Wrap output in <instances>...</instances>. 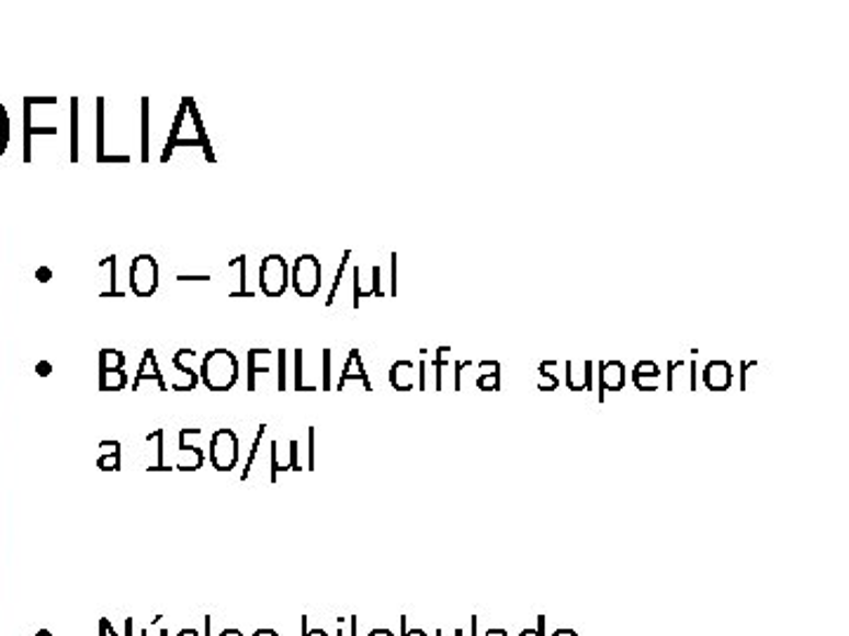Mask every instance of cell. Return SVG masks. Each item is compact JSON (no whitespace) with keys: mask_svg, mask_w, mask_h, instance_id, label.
<instances>
[{"mask_svg":"<svg viewBox=\"0 0 849 636\" xmlns=\"http://www.w3.org/2000/svg\"><path fill=\"white\" fill-rule=\"evenodd\" d=\"M350 258H352V252L348 250V252H344L342 254V260H340V266H338V274H336V281H333V288H330V297L326 299V305L330 307V305H333V297H336V293H338V285H340V281H342V274H344V266H348L350 264Z\"/></svg>","mask_w":849,"mask_h":636,"instance_id":"19","label":"cell"},{"mask_svg":"<svg viewBox=\"0 0 849 636\" xmlns=\"http://www.w3.org/2000/svg\"><path fill=\"white\" fill-rule=\"evenodd\" d=\"M258 377H264L262 385L267 387L270 382L267 377H274L276 389H286V352H270V349H250L248 352V389L253 391V385Z\"/></svg>","mask_w":849,"mask_h":636,"instance_id":"3","label":"cell"},{"mask_svg":"<svg viewBox=\"0 0 849 636\" xmlns=\"http://www.w3.org/2000/svg\"><path fill=\"white\" fill-rule=\"evenodd\" d=\"M486 636H508V632L506 629H489V634Z\"/></svg>","mask_w":849,"mask_h":636,"instance_id":"30","label":"cell"},{"mask_svg":"<svg viewBox=\"0 0 849 636\" xmlns=\"http://www.w3.org/2000/svg\"><path fill=\"white\" fill-rule=\"evenodd\" d=\"M369 636H395V632H392V629H385V627H381V629H373Z\"/></svg>","mask_w":849,"mask_h":636,"instance_id":"27","label":"cell"},{"mask_svg":"<svg viewBox=\"0 0 849 636\" xmlns=\"http://www.w3.org/2000/svg\"><path fill=\"white\" fill-rule=\"evenodd\" d=\"M453 359H451V349L449 347H442V349H437V356H434V368H437V389H442V371H444V365L446 363H451Z\"/></svg>","mask_w":849,"mask_h":636,"instance_id":"16","label":"cell"},{"mask_svg":"<svg viewBox=\"0 0 849 636\" xmlns=\"http://www.w3.org/2000/svg\"><path fill=\"white\" fill-rule=\"evenodd\" d=\"M100 385L104 391H121L128 385V375L125 371H100Z\"/></svg>","mask_w":849,"mask_h":636,"instance_id":"15","label":"cell"},{"mask_svg":"<svg viewBox=\"0 0 849 636\" xmlns=\"http://www.w3.org/2000/svg\"><path fill=\"white\" fill-rule=\"evenodd\" d=\"M732 365L727 361H711L703 368V382L711 391H727L732 387Z\"/></svg>","mask_w":849,"mask_h":636,"instance_id":"8","label":"cell"},{"mask_svg":"<svg viewBox=\"0 0 849 636\" xmlns=\"http://www.w3.org/2000/svg\"><path fill=\"white\" fill-rule=\"evenodd\" d=\"M196 145H201L203 149H206V154H211L208 137H206V133H203V123H201L194 100H182L178 116H176V121H172V130L168 137L163 161H168V156L172 149L196 147Z\"/></svg>","mask_w":849,"mask_h":636,"instance_id":"1","label":"cell"},{"mask_svg":"<svg viewBox=\"0 0 849 636\" xmlns=\"http://www.w3.org/2000/svg\"><path fill=\"white\" fill-rule=\"evenodd\" d=\"M223 636H244L239 629H229V632H223Z\"/></svg>","mask_w":849,"mask_h":636,"instance_id":"31","label":"cell"},{"mask_svg":"<svg viewBox=\"0 0 849 636\" xmlns=\"http://www.w3.org/2000/svg\"><path fill=\"white\" fill-rule=\"evenodd\" d=\"M566 387L571 391H590L592 389V363H566Z\"/></svg>","mask_w":849,"mask_h":636,"instance_id":"10","label":"cell"},{"mask_svg":"<svg viewBox=\"0 0 849 636\" xmlns=\"http://www.w3.org/2000/svg\"><path fill=\"white\" fill-rule=\"evenodd\" d=\"M755 368H758V361H744V363H742V389H744V391L748 389V377H750V373H752Z\"/></svg>","mask_w":849,"mask_h":636,"instance_id":"22","label":"cell"},{"mask_svg":"<svg viewBox=\"0 0 849 636\" xmlns=\"http://www.w3.org/2000/svg\"><path fill=\"white\" fill-rule=\"evenodd\" d=\"M291 283L288 262L281 254H267L260 264V291L267 297H279L286 293Z\"/></svg>","mask_w":849,"mask_h":636,"instance_id":"4","label":"cell"},{"mask_svg":"<svg viewBox=\"0 0 849 636\" xmlns=\"http://www.w3.org/2000/svg\"><path fill=\"white\" fill-rule=\"evenodd\" d=\"M389 385L397 391H411L416 387V363L414 361H397L389 368Z\"/></svg>","mask_w":849,"mask_h":636,"instance_id":"11","label":"cell"},{"mask_svg":"<svg viewBox=\"0 0 849 636\" xmlns=\"http://www.w3.org/2000/svg\"><path fill=\"white\" fill-rule=\"evenodd\" d=\"M625 387V365L621 361L600 363V401H604V391H621Z\"/></svg>","mask_w":849,"mask_h":636,"instance_id":"9","label":"cell"},{"mask_svg":"<svg viewBox=\"0 0 849 636\" xmlns=\"http://www.w3.org/2000/svg\"><path fill=\"white\" fill-rule=\"evenodd\" d=\"M519 636H545V615H539V627L536 629H524Z\"/></svg>","mask_w":849,"mask_h":636,"instance_id":"23","label":"cell"},{"mask_svg":"<svg viewBox=\"0 0 849 636\" xmlns=\"http://www.w3.org/2000/svg\"><path fill=\"white\" fill-rule=\"evenodd\" d=\"M303 636H326L324 629H307V620H303Z\"/></svg>","mask_w":849,"mask_h":636,"instance_id":"26","label":"cell"},{"mask_svg":"<svg viewBox=\"0 0 849 636\" xmlns=\"http://www.w3.org/2000/svg\"><path fill=\"white\" fill-rule=\"evenodd\" d=\"M131 291L137 297H151L159 291V262L154 254H137L131 264Z\"/></svg>","mask_w":849,"mask_h":636,"instance_id":"7","label":"cell"},{"mask_svg":"<svg viewBox=\"0 0 849 636\" xmlns=\"http://www.w3.org/2000/svg\"><path fill=\"white\" fill-rule=\"evenodd\" d=\"M211 465L217 472H231L239 463V436L231 429H217L208 445Z\"/></svg>","mask_w":849,"mask_h":636,"instance_id":"5","label":"cell"},{"mask_svg":"<svg viewBox=\"0 0 849 636\" xmlns=\"http://www.w3.org/2000/svg\"><path fill=\"white\" fill-rule=\"evenodd\" d=\"M479 375H500V363L498 361H482L477 365Z\"/></svg>","mask_w":849,"mask_h":636,"instance_id":"21","label":"cell"},{"mask_svg":"<svg viewBox=\"0 0 849 636\" xmlns=\"http://www.w3.org/2000/svg\"><path fill=\"white\" fill-rule=\"evenodd\" d=\"M145 379H154L156 385H159L161 391L168 389V387H166V379H163V375H161V371H159V363H156L154 349H147V352H145V359H142V365H139V371H137L135 382H133V389H139V385H142V382H145Z\"/></svg>","mask_w":849,"mask_h":636,"instance_id":"13","label":"cell"},{"mask_svg":"<svg viewBox=\"0 0 849 636\" xmlns=\"http://www.w3.org/2000/svg\"><path fill=\"white\" fill-rule=\"evenodd\" d=\"M553 636H578L574 629H557Z\"/></svg>","mask_w":849,"mask_h":636,"instance_id":"29","label":"cell"},{"mask_svg":"<svg viewBox=\"0 0 849 636\" xmlns=\"http://www.w3.org/2000/svg\"><path fill=\"white\" fill-rule=\"evenodd\" d=\"M350 379H359L361 387H364L366 391H371V382L366 377L364 361H361L359 349H352V352H350V359H348V363H344V371H342L340 382H338V389H344V385H348Z\"/></svg>","mask_w":849,"mask_h":636,"instance_id":"12","label":"cell"},{"mask_svg":"<svg viewBox=\"0 0 849 636\" xmlns=\"http://www.w3.org/2000/svg\"><path fill=\"white\" fill-rule=\"evenodd\" d=\"M539 375H541V385H539L541 391H555L559 387L557 375L555 373H547V363L545 361L539 365Z\"/></svg>","mask_w":849,"mask_h":636,"instance_id":"17","label":"cell"},{"mask_svg":"<svg viewBox=\"0 0 849 636\" xmlns=\"http://www.w3.org/2000/svg\"><path fill=\"white\" fill-rule=\"evenodd\" d=\"M8 141H10V116H8L5 106L0 104V156L5 154Z\"/></svg>","mask_w":849,"mask_h":636,"instance_id":"18","label":"cell"},{"mask_svg":"<svg viewBox=\"0 0 849 636\" xmlns=\"http://www.w3.org/2000/svg\"><path fill=\"white\" fill-rule=\"evenodd\" d=\"M401 636H428L422 629H408L406 627V617H401Z\"/></svg>","mask_w":849,"mask_h":636,"instance_id":"25","label":"cell"},{"mask_svg":"<svg viewBox=\"0 0 849 636\" xmlns=\"http://www.w3.org/2000/svg\"><path fill=\"white\" fill-rule=\"evenodd\" d=\"M253 636H279L276 629H256Z\"/></svg>","mask_w":849,"mask_h":636,"instance_id":"28","label":"cell"},{"mask_svg":"<svg viewBox=\"0 0 849 636\" xmlns=\"http://www.w3.org/2000/svg\"><path fill=\"white\" fill-rule=\"evenodd\" d=\"M477 387L482 391H498L500 389V375H477Z\"/></svg>","mask_w":849,"mask_h":636,"instance_id":"20","label":"cell"},{"mask_svg":"<svg viewBox=\"0 0 849 636\" xmlns=\"http://www.w3.org/2000/svg\"><path fill=\"white\" fill-rule=\"evenodd\" d=\"M455 636H463V629H455Z\"/></svg>","mask_w":849,"mask_h":636,"instance_id":"32","label":"cell"},{"mask_svg":"<svg viewBox=\"0 0 849 636\" xmlns=\"http://www.w3.org/2000/svg\"><path fill=\"white\" fill-rule=\"evenodd\" d=\"M201 382L211 391H229L239 382V359L229 349H213L201 361Z\"/></svg>","mask_w":849,"mask_h":636,"instance_id":"2","label":"cell"},{"mask_svg":"<svg viewBox=\"0 0 849 636\" xmlns=\"http://www.w3.org/2000/svg\"><path fill=\"white\" fill-rule=\"evenodd\" d=\"M291 283L301 297H314L321 288V262L314 254H301L295 260Z\"/></svg>","mask_w":849,"mask_h":636,"instance_id":"6","label":"cell"},{"mask_svg":"<svg viewBox=\"0 0 849 636\" xmlns=\"http://www.w3.org/2000/svg\"><path fill=\"white\" fill-rule=\"evenodd\" d=\"M660 377V368L654 361H639L633 371V379L637 389L642 391H656V379Z\"/></svg>","mask_w":849,"mask_h":636,"instance_id":"14","label":"cell"},{"mask_svg":"<svg viewBox=\"0 0 849 636\" xmlns=\"http://www.w3.org/2000/svg\"><path fill=\"white\" fill-rule=\"evenodd\" d=\"M330 352H328V349H326V352H324V389H328V385H330Z\"/></svg>","mask_w":849,"mask_h":636,"instance_id":"24","label":"cell"}]
</instances>
